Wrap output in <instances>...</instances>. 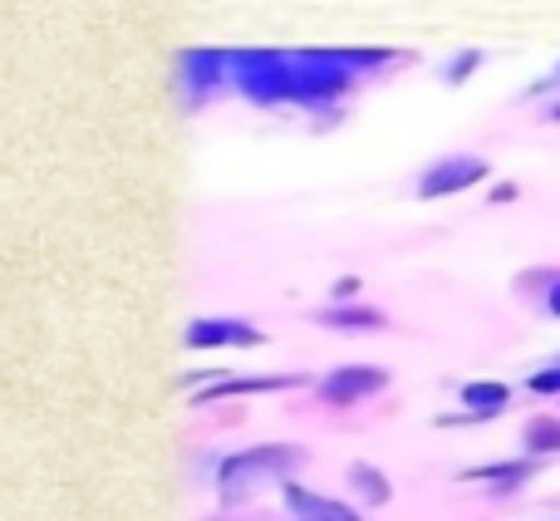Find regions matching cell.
<instances>
[{"label": "cell", "instance_id": "obj_1", "mask_svg": "<svg viewBox=\"0 0 560 521\" xmlns=\"http://www.w3.org/2000/svg\"><path fill=\"white\" fill-rule=\"evenodd\" d=\"M349 55H285V49H236L226 55L236 89L256 104H325L349 89Z\"/></svg>", "mask_w": 560, "mask_h": 521}, {"label": "cell", "instance_id": "obj_4", "mask_svg": "<svg viewBox=\"0 0 560 521\" xmlns=\"http://www.w3.org/2000/svg\"><path fill=\"white\" fill-rule=\"evenodd\" d=\"M388 384V374L384 369H369V364H345V369H335V374L319 384V398L325 404H359V398H369V394H378V389Z\"/></svg>", "mask_w": 560, "mask_h": 521}, {"label": "cell", "instance_id": "obj_14", "mask_svg": "<svg viewBox=\"0 0 560 521\" xmlns=\"http://www.w3.org/2000/svg\"><path fill=\"white\" fill-rule=\"evenodd\" d=\"M526 384H532V394H560V364L541 369V374H532Z\"/></svg>", "mask_w": 560, "mask_h": 521}, {"label": "cell", "instance_id": "obj_10", "mask_svg": "<svg viewBox=\"0 0 560 521\" xmlns=\"http://www.w3.org/2000/svg\"><path fill=\"white\" fill-rule=\"evenodd\" d=\"M183 69L192 84H212L217 74H226V55H212V49H192V55H183Z\"/></svg>", "mask_w": 560, "mask_h": 521}, {"label": "cell", "instance_id": "obj_7", "mask_svg": "<svg viewBox=\"0 0 560 521\" xmlns=\"http://www.w3.org/2000/svg\"><path fill=\"white\" fill-rule=\"evenodd\" d=\"M290 384H300V379H290V374H276V379H261V374H252V379H222V384L202 389V394H197V404H212V398H226V394H271V389H290Z\"/></svg>", "mask_w": 560, "mask_h": 521}, {"label": "cell", "instance_id": "obj_3", "mask_svg": "<svg viewBox=\"0 0 560 521\" xmlns=\"http://www.w3.org/2000/svg\"><path fill=\"white\" fill-rule=\"evenodd\" d=\"M482 177H487V158L453 153V158H438V163L428 167L423 183H418V193L423 197H447V193H463V187L482 183Z\"/></svg>", "mask_w": 560, "mask_h": 521}, {"label": "cell", "instance_id": "obj_16", "mask_svg": "<svg viewBox=\"0 0 560 521\" xmlns=\"http://www.w3.org/2000/svg\"><path fill=\"white\" fill-rule=\"evenodd\" d=\"M546 305H551V315H560V270L551 276V286H546Z\"/></svg>", "mask_w": 560, "mask_h": 521}, {"label": "cell", "instance_id": "obj_2", "mask_svg": "<svg viewBox=\"0 0 560 521\" xmlns=\"http://www.w3.org/2000/svg\"><path fill=\"white\" fill-rule=\"evenodd\" d=\"M305 463V453L290 443H266V448H246V453L226 458L222 473H217V487H222V502H242L256 483H280L290 467Z\"/></svg>", "mask_w": 560, "mask_h": 521}, {"label": "cell", "instance_id": "obj_11", "mask_svg": "<svg viewBox=\"0 0 560 521\" xmlns=\"http://www.w3.org/2000/svg\"><path fill=\"white\" fill-rule=\"evenodd\" d=\"M522 438L526 453H560V418H532Z\"/></svg>", "mask_w": 560, "mask_h": 521}, {"label": "cell", "instance_id": "obj_5", "mask_svg": "<svg viewBox=\"0 0 560 521\" xmlns=\"http://www.w3.org/2000/svg\"><path fill=\"white\" fill-rule=\"evenodd\" d=\"M261 329L256 325H246V320H217V315H207V320H192L187 325V345L192 349H217V345H242V349H252V345H261Z\"/></svg>", "mask_w": 560, "mask_h": 521}, {"label": "cell", "instance_id": "obj_9", "mask_svg": "<svg viewBox=\"0 0 560 521\" xmlns=\"http://www.w3.org/2000/svg\"><path fill=\"white\" fill-rule=\"evenodd\" d=\"M472 483H492L502 487V493H512V487H522L526 477H532V463H492V467H472Z\"/></svg>", "mask_w": 560, "mask_h": 521}, {"label": "cell", "instance_id": "obj_17", "mask_svg": "<svg viewBox=\"0 0 560 521\" xmlns=\"http://www.w3.org/2000/svg\"><path fill=\"white\" fill-rule=\"evenodd\" d=\"M546 114H551V118H556V124H560V99H556V104H551V108H546Z\"/></svg>", "mask_w": 560, "mask_h": 521}, {"label": "cell", "instance_id": "obj_15", "mask_svg": "<svg viewBox=\"0 0 560 521\" xmlns=\"http://www.w3.org/2000/svg\"><path fill=\"white\" fill-rule=\"evenodd\" d=\"M477 59H482V55H477V49H467L463 59H453V69H447V79H463V74H472V69H477Z\"/></svg>", "mask_w": 560, "mask_h": 521}, {"label": "cell", "instance_id": "obj_8", "mask_svg": "<svg viewBox=\"0 0 560 521\" xmlns=\"http://www.w3.org/2000/svg\"><path fill=\"white\" fill-rule=\"evenodd\" d=\"M506 398H512V389H506V384H497V379H482V384H467V389H463V404L472 408L477 418H492V414H502V408H506Z\"/></svg>", "mask_w": 560, "mask_h": 521}, {"label": "cell", "instance_id": "obj_13", "mask_svg": "<svg viewBox=\"0 0 560 521\" xmlns=\"http://www.w3.org/2000/svg\"><path fill=\"white\" fill-rule=\"evenodd\" d=\"M349 477H354V487L369 497V502H388V477H384V473H374L369 463L349 467Z\"/></svg>", "mask_w": 560, "mask_h": 521}, {"label": "cell", "instance_id": "obj_6", "mask_svg": "<svg viewBox=\"0 0 560 521\" xmlns=\"http://www.w3.org/2000/svg\"><path fill=\"white\" fill-rule=\"evenodd\" d=\"M285 507L295 521H359L354 507L335 502V497H319V493H305V487L285 483Z\"/></svg>", "mask_w": 560, "mask_h": 521}, {"label": "cell", "instance_id": "obj_12", "mask_svg": "<svg viewBox=\"0 0 560 521\" xmlns=\"http://www.w3.org/2000/svg\"><path fill=\"white\" fill-rule=\"evenodd\" d=\"M319 320L325 325H335V329H378L384 325V315L378 310H354V305H339V310H319Z\"/></svg>", "mask_w": 560, "mask_h": 521}]
</instances>
